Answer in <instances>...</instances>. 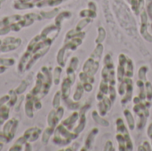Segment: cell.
<instances>
[{"instance_id": "6da1fadb", "label": "cell", "mask_w": 152, "mask_h": 151, "mask_svg": "<svg viewBox=\"0 0 152 151\" xmlns=\"http://www.w3.org/2000/svg\"><path fill=\"white\" fill-rule=\"evenodd\" d=\"M114 10L116 11V16L118 17L119 25L126 31V33L132 37L137 36L138 32H137L135 21L132 17L129 10L126 7L125 4H122L120 5H118V4L117 7L114 5Z\"/></svg>"}, {"instance_id": "7a4b0ae2", "label": "cell", "mask_w": 152, "mask_h": 151, "mask_svg": "<svg viewBox=\"0 0 152 151\" xmlns=\"http://www.w3.org/2000/svg\"><path fill=\"white\" fill-rule=\"evenodd\" d=\"M102 53H103V45H102V44H97V47H96V48L94 49V51L93 52L91 57H93V58H94V59L100 61L101 57L102 56Z\"/></svg>"}, {"instance_id": "3957f363", "label": "cell", "mask_w": 152, "mask_h": 151, "mask_svg": "<svg viewBox=\"0 0 152 151\" xmlns=\"http://www.w3.org/2000/svg\"><path fill=\"white\" fill-rule=\"evenodd\" d=\"M97 133H98V128H94V129L91 131V133H89V135H88V137H87L86 142V149H88V148L91 147V145H92L93 142H94V137L96 136Z\"/></svg>"}, {"instance_id": "277c9868", "label": "cell", "mask_w": 152, "mask_h": 151, "mask_svg": "<svg viewBox=\"0 0 152 151\" xmlns=\"http://www.w3.org/2000/svg\"><path fill=\"white\" fill-rule=\"evenodd\" d=\"M125 116L126 117V120H127V124L129 125V128L131 130H134V129L135 123H134V119L131 112H129V110H125Z\"/></svg>"}, {"instance_id": "5b68a950", "label": "cell", "mask_w": 152, "mask_h": 151, "mask_svg": "<svg viewBox=\"0 0 152 151\" xmlns=\"http://www.w3.org/2000/svg\"><path fill=\"white\" fill-rule=\"evenodd\" d=\"M92 116H93V117H94V121H95L97 124L102 125H104V126H108V125H109V123H108V121H106V120L102 119L101 117H99V116H98V114H97V112L94 111V112L92 113Z\"/></svg>"}, {"instance_id": "8992f818", "label": "cell", "mask_w": 152, "mask_h": 151, "mask_svg": "<svg viewBox=\"0 0 152 151\" xmlns=\"http://www.w3.org/2000/svg\"><path fill=\"white\" fill-rule=\"evenodd\" d=\"M106 36V31L103 28L100 27L98 28V37L96 39V43L97 44H101V42H102L105 39Z\"/></svg>"}, {"instance_id": "52a82bcc", "label": "cell", "mask_w": 152, "mask_h": 151, "mask_svg": "<svg viewBox=\"0 0 152 151\" xmlns=\"http://www.w3.org/2000/svg\"><path fill=\"white\" fill-rule=\"evenodd\" d=\"M83 90H84L83 85L82 84H79L77 85V91H76V93H75V94L73 96V99L75 101H78L81 98V96L83 95Z\"/></svg>"}, {"instance_id": "ba28073f", "label": "cell", "mask_w": 152, "mask_h": 151, "mask_svg": "<svg viewBox=\"0 0 152 151\" xmlns=\"http://www.w3.org/2000/svg\"><path fill=\"white\" fill-rule=\"evenodd\" d=\"M145 93H146V97L149 101L152 100V85L150 82H146L145 85Z\"/></svg>"}, {"instance_id": "9c48e42d", "label": "cell", "mask_w": 152, "mask_h": 151, "mask_svg": "<svg viewBox=\"0 0 152 151\" xmlns=\"http://www.w3.org/2000/svg\"><path fill=\"white\" fill-rule=\"evenodd\" d=\"M148 71V68L145 67V66H142L140 69H139V72H138V75H139V79L140 80H142V81H145L146 79V73Z\"/></svg>"}, {"instance_id": "30bf717a", "label": "cell", "mask_w": 152, "mask_h": 151, "mask_svg": "<svg viewBox=\"0 0 152 151\" xmlns=\"http://www.w3.org/2000/svg\"><path fill=\"white\" fill-rule=\"evenodd\" d=\"M112 147H113L112 142H107L104 150H114V149H113Z\"/></svg>"}, {"instance_id": "8fae6325", "label": "cell", "mask_w": 152, "mask_h": 151, "mask_svg": "<svg viewBox=\"0 0 152 151\" xmlns=\"http://www.w3.org/2000/svg\"><path fill=\"white\" fill-rule=\"evenodd\" d=\"M151 139H152V135H151Z\"/></svg>"}]
</instances>
